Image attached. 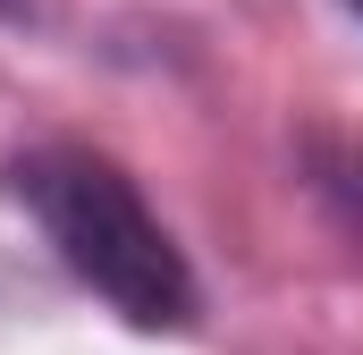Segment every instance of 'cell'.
Returning <instances> with one entry per match:
<instances>
[{
  "instance_id": "cell-1",
  "label": "cell",
  "mask_w": 363,
  "mask_h": 355,
  "mask_svg": "<svg viewBox=\"0 0 363 355\" xmlns=\"http://www.w3.org/2000/svg\"><path fill=\"white\" fill-rule=\"evenodd\" d=\"M9 203L43 229L60 271L93 288L127 330H194L203 288L194 263L169 237V220L144 203V186L93 144H34L9 161Z\"/></svg>"
},
{
  "instance_id": "cell-3",
  "label": "cell",
  "mask_w": 363,
  "mask_h": 355,
  "mask_svg": "<svg viewBox=\"0 0 363 355\" xmlns=\"http://www.w3.org/2000/svg\"><path fill=\"white\" fill-rule=\"evenodd\" d=\"M347 9H355V26H363V0H347Z\"/></svg>"
},
{
  "instance_id": "cell-2",
  "label": "cell",
  "mask_w": 363,
  "mask_h": 355,
  "mask_svg": "<svg viewBox=\"0 0 363 355\" xmlns=\"http://www.w3.org/2000/svg\"><path fill=\"white\" fill-rule=\"evenodd\" d=\"M0 17H26V0H0Z\"/></svg>"
}]
</instances>
